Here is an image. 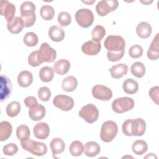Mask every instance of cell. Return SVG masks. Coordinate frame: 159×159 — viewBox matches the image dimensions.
<instances>
[{
	"mask_svg": "<svg viewBox=\"0 0 159 159\" xmlns=\"http://www.w3.org/2000/svg\"><path fill=\"white\" fill-rule=\"evenodd\" d=\"M104 47L108 50L107 57L112 62L120 60L124 55L125 40L119 35H109L104 40Z\"/></svg>",
	"mask_w": 159,
	"mask_h": 159,
	"instance_id": "cell-1",
	"label": "cell"
},
{
	"mask_svg": "<svg viewBox=\"0 0 159 159\" xmlns=\"http://www.w3.org/2000/svg\"><path fill=\"white\" fill-rule=\"evenodd\" d=\"M122 130L127 136H142L145 132L146 124L141 118L127 119L123 122Z\"/></svg>",
	"mask_w": 159,
	"mask_h": 159,
	"instance_id": "cell-2",
	"label": "cell"
},
{
	"mask_svg": "<svg viewBox=\"0 0 159 159\" xmlns=\"http://www.w3.org/2000/svg\"><path fill=\"white\" fill-rule=\"evenodd\" d=\"M21 18L22 19L24 27H32L36 19V16L35 14V6L34 4L30 1L24 2L20 7Z\"/></svg>",
	"mask_w": 159,
	"mask_h": 159,
	"instance_id": "cell-3",
	"label": "cell"
},
{
	"mask_svg": "<svg viewBox=\"0 0 159 159\" xmlns=\"http://www.w3.org/2000/svg\"><path fill=\"white\" fill-rule=\"evenodd\" d=\"M21 146L24 150L39 157L44 155L47 152V147L44 143L36 142L29 139L21 141Z\"/></svg>",
	"mask_w": 159,
	"mask_h": 159,
	"instance_id": "cell-4",
	"label": "cell"
},
{
	"mask_svg": "<svg viewBox=\"0 0 159 159\" xmlns=\"http://www.w3.org/2000/svg\"><path fill=\"white\" fill-rule=\"evenodd\" d=\"M117 132L118 127L116 123L112 120H107L101 126L100 138L104 142H110L114 140Z\"/></svg>",
	"mask_w": 159,
	"mask_h": 159,
	"instance_id": "cell-5",
	"label": "cell"
},
{
	"mask_svg": "<svg viewBox=\"0 0 159 159\" xmlns=\"http://www.w3.org/2000/svg\"><path fill=\"white\" fill-rule=\"evenodd\" d=\"M134 105V101L131 98L122 97L116 99L112 102V109L115 112L122 114L132 109Z\"/></svg>",
	"mask_w": 159,
	"mask_h": 159,
	"instance_id": "cell-6",
	"label": "cell"
},
{
	"mask_svg": "<svg viewBox=\"0 0 159 159\" xmlns=\"http://www.w3.org/2000/svg\"><path fill=\"white\" fill-rule=\"evenodd\" d=\"M75 19L80 26L83 28H88L93 23L94 14L88 9H80L76 12Z\"/></svg>",
	"mask_w": 159,
	"mask_h": 159,
	"instance_id": "cell-7",
	"label": "cell"
},
{
	"mask_svg": "<svg viewBox=\"0 0 159 159\" xmlns=\"http://www.w3.org/2000/svg\"><path fill=\"white\" fill-rule=\"evenodd\" d=\"M57 57L56 51L52 48L48 43L44 42L42 43L39 50H38V58L41 63H52Z\"/></svg>",
	"mask_w": 159,
	"mask_h": 159,
	"instance_id": "cell-8",
	"label": "cell"
},
{
	"mask_svg": "<svg viewBox=\"0 0 159 159\" xmlns=\"http://www.w3.org/2000/svg\"><path fill=\"white\" fill-rule=\"evenodd\" d=\"M79 116L83 118L89 124L94 123L99 117L98 108L93 104H88L84 106L79 112Z\"/></svg>",
	"mask_w": 159,
	"mask_h": 159,
	"instance_id": "cell-9",
	"label": "cell"
},
{
	"mask_svg": "<svg viewBox=\"0 0 159 159\" xmlns=\"http://www.w3.org/2000/svg\"><path fill=\"white\" fill-rule=\"evenodd\" d=\"M118 6L119 2L116 0H102L97 4L96 11L100 16H105L109 12L116 10Z\"/></svg>",
	"mask_w": 159,
	"mask_h": 159,
	"instance_id": "cell-10",
	"label": "cell"
},
{
	"mask_svg": "<svg viewBox=\"0 0 159 159\" xmlns=\"http://www.w3.org/2000/svg\"><path fill=\"white\" fill-rule=\"evenodd\" d=\"M53 105L63 111H69L74 106V101L70 96L60 94L56 96L53 100Z\"/></svg>",
	"mask_w": 159,
	"mask_h": 159,
	"instance_id": "cell-11",
	"label": "cell"
},
{
	"mask_svg": "<svg viewBox=\"0 0 159 159\" xmlns=\"http://www.w3.org/2000/svg\"><path fill=\"white\" fill-rule=\"evenodd\" d=\"M92 94L97 99L101 101H108L112 97V91L107 86L96 84L92 89Z\"/></svg>",
	"mask_w": 159,
	"mask_h": 159,
	"instance_id": "cell-12",
	"label": "cell"
},
{
	"mask_svg": "<svg viewBox=\"0 0 159 159\" xmlns=\"http://www.w3.org/2000/svg\"><path fill=\"white\" fill-rule=\"evenodd\" d=\"M0 11L1 16H4L7 22H11L14 17L16 12L15 6L7 1H0Z\"/></svg>",
	"mask_w": 159,
	"mask_h": 159,
	"instance_id": "cell-13",
	"label": "cell"
},
{
	"mask_svg": "<svg viewBox=\"0 0 159 159\" xmlns=\"http://www.w3.org/2000/svg\"><path fill=\"white\" fill-rule=\"evenodd\" d=\"M101 48L100 42H97L94 40H89L84 43L81 46L82 52L88 55H96L99 53Z\"/></svg>",
	"mask_w": 159,
	"mask_h": 159,
	"instance_id": "cell-14",
	"label": "cell"
},
{
	"mask_svg": "<svg viewBox=\"0 0 159 159\" xmlns=\"http://www.w3.org/2000/svg\"><path fill=\"white\" fill-rule=\"evenodd\" d=\"M33 132L34 136L37 139L44 140L49 135L50 128L47 123L40 122L35 125L33 129Z\"/></svg>",
	"mask_w": 159,
	"mask_h": 159,
	"instance_id": "cell-15",
	"label": "cell"
},
{
	"mask_svg": "<svg viewBox=\"0 0 159 159\" xmlns=\"http://www.w3.org/2000/svg\"><path fill=\"white\" fill-rule=\"evenodd\" d=\"M12 83L6 76H1V101L2 102L9 98L11 93Z\"/></svg>",
	"mask_w": 159,
	"mask_h": 159,
	"instance_id": "cell-16",
	"label": "cell"
},
{
	"mask_svg": "<svg viewBox=\"0 0 159 159\" xmlns=\"http://www.w3.org/2000/svg\"><path fill=\"white\" fill-rule=\"evenodd\" d=\"M45 108L43 106L37 104L34 107L29 109V116L34 121H37L42 119L45 116Z\"/></svg>",
	"mask_w": 159,
	"mask_h": 159,
	"instance_id": "cell-17",
	"label": "cell"
},
{
	"mask_svg": "<svg viewBox=\"0 0 159 159\" xmlns=\"http://www.w3.org/2000/svg\"><path fill=\"white\" fill-rule=\"evenodd\" d=\"M147 57L151 60L159 58V34H157L153 39L147 52Z\"/></svg>",
	"mask_w": 159,
	"mask_h": 159,
	"instance_id": "cell-18",
	"label": "cell"
},
{
	"mask_svg": "<svg viewBox=\"0 0 159 159\" xmlns=\"http://www.w3.org/2000/svg\"><path fill=\"white\" fill-rule=\"evenodd\" d=\"M24 27V23L22 19L18 16L15 17L11 22H7V27L9 32L13 34L20 33Z\"/></svg>",
	"mask_w": 159,
	"mask_h": 159,
	"instance_id": "cell-19",
	"label": "cell"
},
{
	"mask_svg": "<svg viewBox=\"0 0 159 159\" xmlns=\"http://www.w3.org/2000/svg\"><path fill=\"white\" fill-rule=\"evenodd\" d=\"M128 66L125 64L119 63L113 65L110 69L109 71L111 75L113 78L119 79L125 75L128 72Z\"/></svg>",
	"mask_w": 159,
	"mask_h": 159,
	"instance_id": "cell-20",
	"label": "cell"
},
{
	"mask_svg": "<svg viewBox=\"0 0 159 159\" xmlns=\"http://www.w3.org/2000/svg\"><path fill=\"white\" fill-rule=\"evenodd\" d=\"M50 146L53 158H57L56 155L62 153L65 148V142L60 138L53 139L50 142Z\"/></svg>",
	"mask_w": 159,
	"mask_h": 159,
	"instance_id": "cell-21",
	"label": "cell"
},
{
	"mask_svg": "<svg viewBox=\"0 0 159 159\" xmlns=\"http://www.w3.org/2000/svg\"><path fill=\"white\" fill-rule=\"evenodd\" d=\"M101 151V147L99 145L94 141L88 142L84 148V154L89 157H94L97 156Z\"/></svg>",
	"mask_w": 159,
	"mask_h": 159,
	"instance_id": "cell-22",
	"label": "cell"
},
{
	"mask_svg": "<svg viewBox=\"0 0 159 159\" xmlns=\"http://www.w3.org/2000/svg\"><path fill=\"white\" fill-rule=\"evenodd\" d=\"M48 36L50 39L56 42H61L65 37V32L63 29L57 25L52 26L48 30Z\"/></svg>",
	"mask_w": 159,
	"mask_h": 159,
	"instance_id": "cell-23",
	"label": "cell"
},
{
	"mask_svg": "<svg viewBox=\"0 0 159 159\" xmlns=\"http://www.w3.org/2000/svg\"><path fill=\"white\" fill-rule=\"evenodd\" d=\"M152 29L151 25L146 22H140L136 27V33L137 35L142 39L148 38L152 34Z\"/></svg>",
	"mask_w": 159,
	"mask_h": 159,
	"instance_id": "cell-24",
	"label": "cell"
},
{
	"mask_svg": "<svg viewBox=\"0 0 159 159\" xmlns=\"http://www.w3.org/2000/svg\"><path fill=\"white\" fill-rule=\"evenodd\" d=\"M33 81V75L31 72L24 70L20 72L17 77V82L20 86L26 88L29 86Z\"/></svg>",
	"mask_w": 159,
	"mask_h": 159,
	"instance_id": "cell-25",
	"label": "cell"
},
{
	"mask_svg": "<svg viewBox=\"0 0 159 159\" xmlns=\"http://www.w3.org/2000/svg\"><path fill=\"white\" fill-rule=\"evenodd\" d=\"M70 68V61L66 59H61L57 61L53 65L54 71L60 75H65Z\"/></svg>",
	"mask_w": 159,
	"mask_h": 159,
	"instance_id": "cell-26",
	"label": "cell"
},
{
	"mask_svg": "<svg viewBox=\"0 0 159 159\" xmlns=\"http://www.w3.org/2000/svg\"><path fill=\"white\" fill-rule=\"evenodd\" d=\"M78 86V81L73 76H68L63 79L61 84L62 89L66 92L73 91Z\"/></svg>",
	"mask_w": 159,
	"mask_h": 159,
	"instance_id": "cell-27",
	"label": "cell"
},
{
	"mask_svg": "<svg viewBox=\"0 0 159 159\" xmlns=\"http://www.w3.org/2000/svg\"><path fill=\"white\" fill-rule=\"evenodd\" d=\"M12 132L11 124L6 120L0 123V140L5 141L9 139Z\"/></svg>",
	"mask_w": 159,
	"mask_h": 159,
	"instance_id": "cell-28",
	"label": "cell"
},
{
	"mask_svg": "<svg viewBox=\"0 0 159 159\" xmlns=\"http://www.w3.org/2000/svg\"><path fill=\"white\" fill-rule=\"evenodd\" d=\"M122 87L125 93L134 94L138 91L139 84L137 81L132 78H128L124 81Z\"/></svg>",
	"mask_w": 159,
	"mask_h": 159,
	"instance_id": "cell-29",
	"label": "cell"
},
{
	"mask_svg": "<svg viewBox=\"0 0 159 159\" xmlns=\"http://www.w3.org/2000/svg\"><path fill=\"white\" fill-rule=\"evenodd\" d=\"M54 76V70L49 66L42 67L39 71V77L42 81L48 83L51 81Z\"/></svg>",
	"mask_w": 159,
	"mask_h": 159,
	"instance_id": "cell-30",
	"label": "cell"
},
{
	"mask_svg": "<svg viewBox=\"0 0 159 159\" xmlns=\"http://www.w3.org/2000/svg\"><path fill=\"white\" fill-rule=\"evenodd\" d=\"M148 149V145L146 142L142 140H135L132 145V150L133 152L137 155H142L145 153Z\"/></svg>",
	"mask_w": 159,
	"mask_h": 159,
	"instance_id": "cell-31",
	"label": "cell"
},
{
	"mask_svg": "<svg viewBox=\"0 0 159 159\" xmlns=\"http://www.w3.org/2000/svg\"><path fill=\"white\" fill-rule=\"evenodd\" d=\"M130 71L134 76L140 78L143 77L145 73V65L139 61L135 62L130 67Z\"/></svg>",
	"mask_w": 159,
	"mask_h": 159,
	"instance_id": "cell-32",
	"label": "cell"
},
{
	"mask_svg": "<svg viewBox=\"0 0 159 159\" xmlns=\"http://www.w3.org/2000/svg\"><path fill=\"white\" fill-rule=\"evenodd\" d=\"M20 104L17 101L10 102L6 107V111L9 117H14L17 116L20 111Z\"/></svg>",
	"mask_w": 159,
	"mask_h": 159,
	"instance_id": "cell-33",
	"label": "cell"
},
{
	"mask_svg": "<svg viewBox=\"0 0 159 159\" xmlns=\"http://www.w3.org/2000/svg\"><path fill=\"white\" fill-rule=\"evenodd\" d=\"M30 135V132L28 126L22 124L17 127L16 129V135L17 139L20 140V142L28 139Z\"/></svg>",
	"mask_w": 159,
	"mask_h": 159,
	"instance_id": "cell-34",
	"label": "cell"
},
{
	"mask_svg": "<svg viewBox=\"0 0 159 159\" xmlns=\"http://www.w3.org/2000/svg\"><path fill=\"white\" fill-rule=\"evenodd\" d=\"M69 150L71 155L74 157H78L80 156L83 152L84 146L81 142L75 140L70 144Z\"/></svg>",
	"mask_w": 159,
	"mask_h": 159,
	"instance_id": "cell-35",
	"label": "cell"
},
{
	"mask_svg": "<svg viewBox=\"0 0 159 159\" xmlns=\"http://www.w3.org/2000/svg\"><path fill=\"white\" fill-rule=\"evenodd\" d=\"M41 17L45 20H52L55 15V10L51 6H43L40 11Z\"/></svg>",
	"mask_w": 159,
	"mask_h": 159,
	"instance_id": "cell-36",
	"label": "cell"
},
{
	"mask_svg": "<svg viewBox=\"0 0 159 159\" xmlns=\"http://www.w3.org/2000/svg\"><path fill=\"white\" fill-rule=\"evenodd\" d=\"M23 41L25 45L28 47H35L38 43V37L35 33L29 32L24 35Z\"/></svg>",
	"mask_w": 159,
	"mask_h": 159,
	"instance_id": "cell-37",
	"label": "cell"
},
{
	"mask_svg": "<svg viewBox=\"0 0 159 159\" xmlns=\"http://www.w3.org/2000/svg\"><path fill=\"white\" fill-rule=\"evenodd\" d=\"M106 34V30L104 27L101 25H97L92 30V40L97 42H100Z\"/></svg>",
	"mask_w": 159,
	"mask_h": 159,
	"instance_id": "cell-38",
	"label": "cell"
},
{
	"mask_svg": "<svg viewBox=\"0 0 159 159\" xmlns=\"http://www.w3.org/2000/svg\"><path fill=\"white\" fill-rule=\"evenodd\" d=\"M58 22L61 26H68L71 22V15L67 12H61L58 16Z\"/></svg>",
	"mask_w": 159,
	"mask_h": 159,
	"instance_id": "cell-39",
	"label": "cell"
},
{
	"mask_svg": "<svg viewBox=\"0 0 159 159\" xmlns=\"http://www.w3.org/2000/svg\"><path fill=\"white\" fill-rule=\"evenodd\" d=\"M129 54L132 58H138L142 55L143 48L140 45H134L129 48Z\"/></svg>",
	"mask_w": 159,
	"mask_h": 159,
	"instance_id": "cell-40",
	"label": "cell"
},
{
	"mask_svg": "<svg viewBox=\"0 0 159 159\" xmlns=\"http://www.w3.org/2000/svg\"><path fill=\"white\" fill-rule=\"evenodd\" d=\"M51 96V91L48 87H41L38 91V97L42 101H48Z\"/></svg>",
	"mask_w": 159,
	"mask_h": 159,
	"instance_id": "cell-41",
	"label": "cell"
},
{
	"mask_svg": "<svg viewBox=\"0 0 159 159\" xmlns=\"http://www.w3.org/2000/svg\"><path fill=\"white\" fill-rule=\"evenodd\" d=\"M18 151V147L16 144L13 143H8L3 147L2 152L4 155L7 156H12Z\"/></svg>",
	"mask_w": 159,
	"mask_h": 159,
	"instance_id": "cell-42",
	"label": "cell"
},
{
	"mask_svg": "<svg viewBox=\"0 0 159 159\" xmlns=\"http://www.w3.org/2000/svg\"><path fill=\"white\" fill-rule=\"evenodd\" d=\"M28 63L29 64L33 66L36 67L41 65L39 58H38V50L32 52L28 57Z\"/></svg>",
	"mask_w": 159,
	"mask_h": 159,
	"instance_id": "cell-43",
	"label": "cell"
},
{
	"mask_svg": "<svg viewBox=\"0 0 159 159\" xmlns=\"http://www.w3.org/2000/svg\"><path fill=\"white\" fill-rule=\"evenodd\" d=\"M158 93L159 87L158 86L152 87L149 91L150 97L157 105H158Z\"/></svg>",
	"mask_w": 159,
	"mask_h": 159,
	"instance_id": "cell-44",
	"label": "cell"
},
{
	"mask_svg": "<svg viewBox=\"0 0 159 159\" xmlns=\"http://www.w3.org/2000/svg\"><path fill=\"white\" fill-rule=\"evenodd\" d=\"M24 102L25 106L29 107V109L34 107V106H35L38 104L37 99L34 96H28V97H27L24 99Z\"/></svg>",
	"mask_w": 159,
	"mask_h": 159,
	"instance_id": "cell-45",
	"label": "cell"
}]
</instances>
